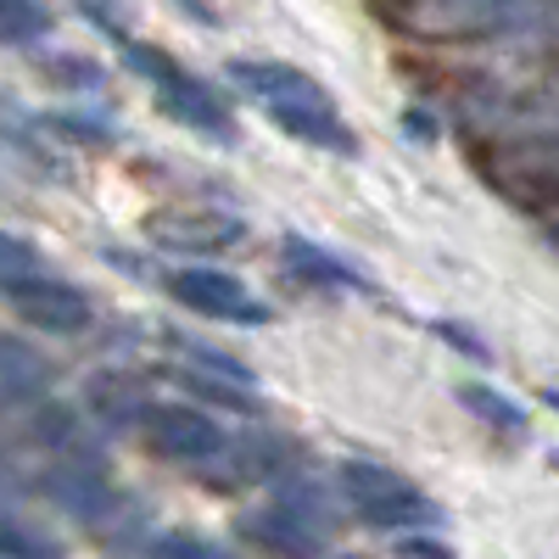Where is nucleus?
Listing matches in <instances>:
<instances>
[{
  "mask_svg": "<svg viewBox=\"0 0 559 559\" xmlns=\"http://www.w3.org/2000/svg\"><path fill=\"white\" fill-rule=\"evenodd\" d=\"M123 68L157 90L163 118H174L185 129H202V134H218V140H236V118H229V107L218 102V90L202 84L197 73H185L168 51H157V45H146V39H123Z\"/></svg>",
  "mask_w": 559,
  "mask_h": 559,
  "instance_id": "nucleus-1",
  "label": "nucleus"
},
{
  "mask_svg": "<svg viewBox=\"0 0 559 559\" xmlns=\"http://www.w3.org/2000/svg\"><path fill=\"white\" fill-rule=\"evenodd\" d=\"M152 559H236V554L207 543V537H197V532H168V537L152 543Z\"/></svg>",
  "mask_w": 559,
  "mask_h": 559,
  "instance_id": "nucleus-20",
  "label": "nucleus"
},
{
  "mask_svg": "<svg viewBox=\"0 0 559 559\" xmlns=\"http://www.w3.org/2000/svg\"><path fill=\"white\" fill-rule=\"evenodd\" d=\"M236 537L258 543V548L274 554V559H319V554H324V537H331V532H319L313 521H302L292 503L269 498L263 509H252V515L236 521Z\"/></svg>",
  "mask_w": 559,
  "mask_h": 559,
  "instance_id": "nucleus-8",
  "label": "nucleus"
},
{
  "mask_svg": "<svg viewBox=\"0 0 559 559\" xmlns=\"http://www.w3.org/2000/svg\"><path fill=\"white\" fill-rule=\"evenodd\" d=\"M459 403L471 408L481 426H492V431H503V437H521V431L532 426L526 408H515L503 392H492V386H481V381H464V386H459Z\"/></svg>",
  "mask_w": 559,
  "mask_h": 559,
  "instance_id": "nucleus-16",
  "label": "nucleus"
},
{
  "mask_svg": "<svg viewBox=\"0 0 559 559\" xmlns=\"http://www.w3.org/2000/svg\"><path fill=\"white\" fill-rule=\"evenodd\" d=\"M229 79H236L247 96L263 107V112H280V107H308V102H331L324 84H313L302 68L292 62H263V57H236L229 62Z\"/></svg>",
  "mask_w": 559,
  "mask_h": 559,
  "instance_id": "nucleus-9",
  "label": "nucleus"
},
{
  "mask_svg": "<svg viewBox=\"0 0 559 559\" xmlns=\"http://www.w3.org/2000/svg\"><path fill=\"white\" fill-rule=\"evenodd\" d=\"M140 437H146L152 453L174 459V464H218L229 437L218 419H207L197 403H152L146 419H140Z\"/></svg>",
  "mask_w": 559,
  "mask_h": 559,
  "instance_id": "nucleus-5",
  "label": "nucleus"
},
{
  "mask_svg": "<svg viewBox=\"0 0 559 559\" xmlns=\"http://www.w3.org/2000/svg\"><path fill=\"white\" fill-rule=\"evenodd\" d=\"M0 17H7V45H39L51 34V12L39 0H0Z\"/></svg>",
  "mask_w": 559,
  "mask_h": 559,
  "instance_id": "nucleus-17",
  "label": "nucleus"
},
{
  "mask_svg": "<svg viewBox=\"0 0 559 559\" xmlns=\"http://www.w3.org/2000/svg\"><path fill=\"white\" fill-rule=\"evenodd\" d=\"M0 252H7V269H0V286H7V280H28V274H39L45 269V258L23 241V236H7V247H0Z\"/></svg>",
  "mask_w": 559,
  "mask_h": 559,
  "instance_id": "nucleus-22",
  "label": "nucleus"
},
{
  "mask_svg": "<svg viewBox=\"0 0 559 559\" xmlns=\"http://www.w3.org/2000/svg\"><path fill=\"white\" fill-rule=\"evenodd\" d=\"M342 492H347L353 515H364L369 526H381V532L442 526V509L419 492L408 476L386 471V464H376V459H347L342 464Z\"/></svg>",
  "mask_w": 559,
  "mask_h": 559,
  "instance_id": "nucleus-2",
  "label": "nucleus"
},
{
  "mask_svg": "<svg viewBox=\"0 0 559 559\" xmlns=\"http://www.w3.org/2000/svg\"><path fill=\"white\" fill-rule=\"evenodd\" d=\"M168 292L179 308H191L202 319H229V324H263L269 308L241 286V274L213 269V263H191V269H174L168 274Z\"/></svg>",
  "mask_w": 559,
  "mask_h": 559,
  "instance_id": "nucleus-6",
  "label": "nucleus"
},
{
  "mask_svg": "<svg viewBox=\"0 0 559 559\" xmlns=\"http://www.w3.org/2000/svg\"><path fill=\"white\" fill-rule=\"evenodd\" d=\"M397 554H408V559H453V548L442 537H419V532H403Z\"/></svg>",
  "mask_w": 559,
  "mask_h": 559,
  "instance_id": "nucleus-23",
  "label": "nucleus"
},
{
  "mask_svg": "<svg viewBox=\"0 0 559 559\" xmlns=\"http://www.w3.org/2000/svg\"><path fill=\"white\" fill-rule=\"evenodd\" d=\"M431 331H437V336H448V342H453V347H464V353H476V358L487 353V347H481V342H476L471 331H459V324H448V319H437Z\"/></svg>",
  "mask_w": 559,
  "mask_h": 559,
  "instance_id": "nucleus-24",
  "label": "nucleus"
},
{
  "mask_svg": "<svg viewBox=\"0 0 559 559\" xmlns=\"http://www.w3.org/2000/svg\"><path fill=\"white\" fill-rule=\"evenodd\" d=\"M7 559H68V548L51 532H34L17 521V509L7 515Z\"/></svg>",
  "mask_w": 559,
  "mask_h": 559,
  "instance_id": "nucleus-18",
  "label": "nucleus"
},
{
  "mask_svg": "<svg viewBox=\"0 0 559 559\" xmlns=\"http://www.w3.org/2000/svg\"><path fill=\"white\" fill-rule=\"evenodd\" d=\"M79 7H84L90 17H96L102 28H112V34H118V17H112V12L123 7V0H79Z\"/></svg>",
  "mask_w": 559,
  "mask_h": 559,
  "instance_id": "nucleus-25",
  "label": "nucleus"
},
{
  "mask_svg": "<svg viewBox=\"0 0 559 559\" xmlns=\"http://www.w3.org/2000/svg\"><path fill=\"white\" fill-rule=\"evenodd\" d=\"M168 381L202 408H229V414H258L263 408L252 397V381H236V376H224V369H207V364H191V358H174Z\"/></svg>",
  "mask_w": 559,
  "mask_h": 559,
  "instance_id": "nucleus-11",
  "label": "nucleus"
},
{
  "mask_svg": "<svg viewBox=\"0 0 559 559\" xmlns=\"http://www.w3.org/2000/svg\"><path fill=\"white\" fill-rule=\"evenodd\" d=\"M7 302L17 308L23 324H34L45 336H84L96 324V302L73 280H57L51 269H39L28 280H7Z\"/></svg>",
  "mask_w": 559,
  "mask_h": 559,
  "instance_id": "nucleus-3",
  "label": "nucleus"
},
{
  "mask_svg": "<svg viewBox=\"0 0 559 559\" xmlns=\"http://www.w3.org/2000/svg\"><path fill=\"white\" fill-rule=\"evenodd\" d=\"M45 79L62 90H102L107 84L102 62H90V57H45Z\"/></svg>",
  "mask_w": 559,
  "mask_h": 559,
  "instance_id": "nucleus-19",
  "label": "nucleus"
},
{
  "mask_svg": "<svg viewBox=\"0 0 559 559\" xmlns=\"http://www.w3.org/2000/svg\"><path fill=\"white\" fill-rule=\"evenodd\" d=\"M280 129H286L292 140H302V146H319V152H336V157H353L358 152V134L336 118L331 102H308V107H280L269 112Z\"/></svg>",
  "mask_w": 559,
  "mask_h": 559,
  "instance_id": "nucleus-13",
  "label": "nucleus"
},
{
  "mask_svg": "<svg viewBox=\"0 0 559 559\" xmlns=\"http://www.w3.org/2000/svg\"><path fill=\"white\" fill-rule=\"evenodd\" d=\"M280 263H286V274H297L302 286L364 292V274H358L353 263H342L336 252H324L319 241H308V236H286V241H280Z\"/></svg>",
  "mask_w": 559,
  "mask_h": 559,
  "instance_id": "nucleus-12",
  "label": "nucleus"
},
{
  "mask_svg": "<svg viewBox=\"0 0 559 559\" xmlns=\"http://www.w3.org/2000/svg\"><path fill=\"white\" fill-rule=\"evenodd\" d=\"M57 134H73V140H90V146H107L112 140V123H102V118H84V112H57V118H45Z\"/></svg>",
  "mask_w": 559,
  "mask_h": 559,
  "instance_id": "nucleus-21",
  "label": "nucleus"
},
{
  "mask_svg": "<svg viewBox=\"0 0 559 559\" xmlns=\"http://www.w3.org/2000/svg\"><path fill=\"white\" fill-rule=\"evenodd\" d=\"M7 403L12 408H28V403H39L45 392H51V381H57V369H51V358L45 353H34L23 336H7Z\"/></svg>",
  "mask_w": 559,
  "mask_h": 559,
  "instance_id": "nucleus-15",
  "label": "nucleus"
},
{
  "mask_svg": "<svg viewBox=\"0 0 559 559\" xmlns=\"http://www.w3.org/2000/svg\"><path fill=\"white\" fill-rule=\"evenodd\" d=\"M397 17L419 39H487L521 23V0H403Z\"/></svg>",
  "mask_w": 559,
  "mask_h": 559,
  "instance_id": "nucleus-4",
  "label": "nucleus"
},
{
  "mask_svg": "<svg viewBox=\"0 0 559 559\" xmlns=\"http://www.w3.org/2000/svg\"><path fill=\"white\" fill-rule=\"evenodd\" d=\"M543 403H548V408H554V414H559V392H543Z\"/></svg>",
  "mask_w": 559,
  "mask_h": 559,
  "instance_id": "nucleus-26",
  "label": "nucleus"
},
{
  "mask_svg": "<svg viewBox=\"0 0 559 559\" xmlns=\"http://www.w3.org/2000/svg\"><path fill=\"white\" fill-rule=\"evenodd\" d=\"M548 464H554V471H559V448H554V453H548Z\"/></svg>",
  "mask_w": 559,
  "mask_h": 559,
  "instance_id": "nucleus-27",
  "label": "nucleus"
},
{
  "mask_svg": "<svg viewBox=\"0 0 559 559\" xmlns=\"http://www.w3.org/2000/svg\"><path fill=\"white\" fill-rule=\"evenodd\" d=\"M548 224H554V236H559V213H554V218H548Z\"/></svg>",
  "mask_w": 559,
  "mask_h": 559,
  "instance_id": "nucleus-28",
  "label": "nucleus"
},
{
  "mask_svg": "<svg viewBox=\"0 0 559 559\" xmlns=\"http://www.w3.org/2000/svg\"><path fill=\"white\" fill-rule=\"evenodd\" d=\"M229 464V481H286L297 471V442L292 437H274V431H252V437H229L224 459Z\"/></svg>",
  "mask_w": 559,
  "mask_h": 559,
  "instance_id": "nucleus-10",
  "label": "nucleus"
},
{
  "mask_svg": "<svg viewBox=\"0 0 559 559\" xmlns=\"http://www.w3.org/2000/svg\"><path fill=\"white\" fill-rule=\"evenodd\" d=\"M84 403L96 419H107V426H140L152 408V397L140 392V381L129 376V369H102L96 381L84 386Z\"/></svg>",
  "mask_w": 559,
  "mask_h": 559,
  "instance_id": "nucleus-14",
  "label": "nucleus"
},
{
  "mask_svg": "<svg viewBox=\"0 0 559 559\" xmlns=\"http://www.w3.org/2000/svg\"><path fill=\"white\" fill-rule=\"evenodd\" d=\"M241 218L236 213H218V207H179V213H157L152 218V241L168 252H191V258H213L241 247Z\"/></svg>",
  "mask_w": 559,
  "mask_h": 559,
  "instance_id": "nucleus-7",
  "label": "nucleus"
}]
</instances>
